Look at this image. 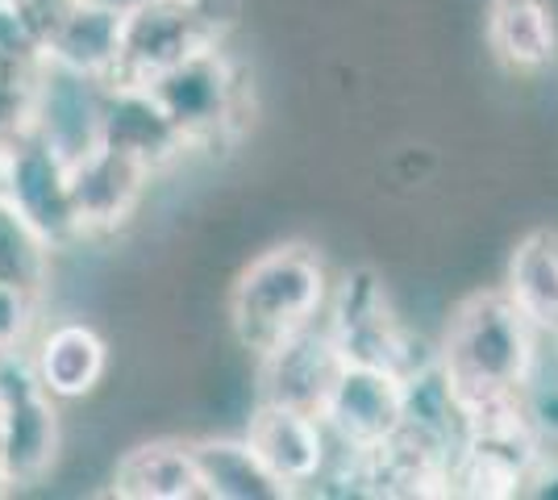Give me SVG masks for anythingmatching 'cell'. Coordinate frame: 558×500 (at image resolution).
<instances>
[{"label": "cell", "instance_id": "6da1fadb", "mask_svg": "<svg viewBox=\"0 0 558 500\" xmlns=\"http://www.w3.org/2000/svg\"><path fill=\"white\" fill-rule=\"evenodd\" d=\"M537 342H542V333L512 305L505 288L475 292L454 309L442 351L434 358H438V371L466 422L530 408L537 376Z\"/></svg>", "mask_w": 558, "mask_h": 500}, {"label": "cell", "instance_id": "7a4b0ae2", "mask_svg": "<svg viewBox=\"0 0 558 500\" xmlns=\"http://www.w3.org/2000/svg\"><path fill=\"white\" fill-rule=\"evenodd\" d=\"M326 263L304 242H283L263 251L238 276L230 292V326L242 351L267 358L308 326L326 321L329 305Z\"/></svg>", "mask_w": 558, "mask_h": 500}, {"label": "cell", "instance_id": "3957f363", "mask_svg": "<svg viewBox=\"0 0 558 500\" xmlns=\"http://www.w3.org/2000/svg\"><path fill=\"white\" fill-rule=\"evenodd\" d=\"M242 0H134L125 4L113 84H155L187 59L221 50Z\"/></svg>", "mask_w": 558, "mask_h": 500}, {"label": "cell", "instance_id": "277c9868", "mask_svg": "<svg viewBox=\"0 0 558 500\" xmlns=\"http://www.w3.org/2000/svg\"><path fill=\"white\" fill-rule=\"evenodd\" d=\"M146 88L163 100V109L187 138V150L233 146L255 121L251 75L226 50H205Z\"/></svg>", "mask_w": 558, "mask_h": 500}, {"label": "cell", "instance_id": "5b68a950", "mask_svg": "<svg viewBox=\"0 0 558 500\" xmlns=\"http://www.w3.org/2000/svg\"><path fill=\"white\" fill-rule=\"evenodd\" d=\"M34 358L13 355L0 363V442L4 467L17 488H34L50 476L59 459V408Z\"/></svg>", "mask_w": 558, "mask_h": 500}, {"label": "cell", "instance_id": "8992f818", "mask_svg": "<svg viewBox=\"0 0 558 500\" xmlns=\"http://www.w3.org/2000/svg\"><path fill=\"white\" fill-rule=\"evenodd\" d=\"M326 330L333 333L347 363L388 367L400 376H413L429 358L413 355V338L396 321L392 305L384 296V284L372 271H347L326 305Z\"/></svg>", "mask_w": 558, "mask_h": 500}, {"label": "cell", "instance_id": "52a82bcc", "mask_svg": "<svg viewBox=\"0 0 558 500\" xmlns=\"http://www.w3.org/2000/svg\"><path fill=\"white\" fill-rule=\"evenodd\" d=\"M322 422L329 426L333 447L372 454L388 447L409 422V376L367 363H347L329 388Z\"/></svg>", "mask_w": 558, "mask_h": 500}, {"label": "cell", "instance_id": "ba28073f", "mask_svg": "<svg viewBox=\"0 0 558 500\" xmlns=\"http://www.w3.org/2000/svg\"><path fill=\"white\" fill-rule=\"evenodd\" d=\"M0 192L34 221V230L54 251L84 239L80 217H75V200H71V163L38 130H25L22 138L4 150Z\"/></svg>", "mask_w": 558, "mask_h": 500}, {"label": "cell", "instance_id": "9c48e42d", "mask_svg": "<svg viewBox=\"0 0 558 500\" xmlns=\"http://www.w3.org/2000/svg\"><path fill=\"white\" fill-rule=\"evenodd\" d=\"M109 80L71 72L43 59L34 84V130L47 138L68 163L84 159L100 146V113H105Z\"/></svg>", "mask_w": 558, "mask_h": 500}, {"label": "cell", "instance_id": "30bf717a", "mask_svg": "<svg viewBox=\"0 0 558 500\" xmlns=\"http://www.w3.org/2000/svg\"><path fill=\"white\" fill-rule=\"evenodd\" d=\"M246 442L288 484L292 497L322 479L329 454H333V438H329V426L322 422V413L276 405V401H263L255 408V417L246 426Z\"/></svg>", "mask_w": 558, "mask_h": 500}, {"label": "cell", "instance_id": "8fae6325", "mask_svg": "<svg viewBox=\"0 0 558 500\" xmlns=\"http://www.w3.org/2000/svg\"><path fill=\"white\" fill-rule=\"evenodd\" d=\"M100 143L138 159L150 171H163L187 150V138L159 96L146 84H113V80H109L105 113H100Z\"/></svg>", "mask_w": 558, "mask_h": 500}, {"label": "cell", "instance_id": "7c38bea8", "mask_svg": "<svg viewBox=\"0 0 558 500\" xmlns=\"http://www.w3.org/2000/svg\"><path fill=\"white\" fill-rule=\"evenodd\" d=\"M150 167L121 155L113 146H93L84 159L71 163V200L84 234H105L125 225L138 209L142 192L150 184Z\"/></svg>", "mask_w": 558, "mask_h": 500}, {"label": "cell", "instance_id": "4fadbf2b", "mask_svg": "<svg viewBox=\"0 0 558 500\" xmlns=\"http://www.w3.org/2000/svg\"><path fill=\"white\" fill-rule=\"evenodd\" d=\"M258 367H263V376H258L263 380V401L322 413L329 388L347 367V358L338 351L333 333L326 330V321H317L304 333H296L292 342H283L279 351H271L267 358H258Z\"/></svg>", "mask_w": 558, "mask_h": 500}, {"label": "cell", "instance_id": "5bb4252c", "mask_svg": "<svg viewBox=\"0 0 558 500\" xmlns=\"http://www.w3.org/2000/svg\"><path fill=\"white\" fill-rule=\"evenodd\" d=\"M484 38L509 75H542L558 59L555 0H488Z\"/></svg>", "mask_w": 558, "mask_h": 500}, {"label": "cell", "instance_id": "9a60e30c", "mask_svg": "<svg viewBox=\"0 0 558 500\" xmlns=\"http://www.w3.org/2000/svg\"><path fill=\"white\" fill-rule=\"evenodd\" d=\"M121 29H125V4L109 0H71V9L47 38V59L71 72L113 80L117 54H121Z\"/></svg>", "mask_w": 558, "mask_h": 500}, {"label": "cell", "instance_id": "2e32d148", "mask_svg": "<svg viewBox=\"0 0 558 500\" xmlns=\"http://www.w3.org/2000/svg\"><path fill=\"white\" fill-rule=\"evenodd\" d=\"M113 497L121 500H205L192 442L155 438L121 454L113 467Z\"/></svg>", "mask_w": 558, "mask_h": 500}, {"label": "cell", "instance_id": "e0dca14e", "mask_svg": "<svg viewBox=\"0 0 558 500\" xmlns=\"http://www.w3.org/2000/svg\"><path fill=\"white\" fill-rule=\"evenodd\" d=\"M192 459L205 484V500H288V484L258 459L246 438H201Z\"/></svg>", "mask_w": 558, "mask_h": 500}, {"label": "cell", "instance_id": "ac0fdd59", "mask_svg": "<svg viewBox=\"0 0 558 500\" xmlns=\"http://www.w3.org/2000/svg\"><path fill=\"white\" fill-rule=\"evenodd\" d=\"M105 363H109V351H105V338L84 326V321H63L38 342L34 351V367L59 401H80L88 397L100 376H105Z\"/></svg>", "mask_w": 558, "mask_h": 500}, {"label": "cell", "instance_id": "d6986e66", "mask_svg": "<svg viewBox=\"0 0 558 500\" xmlns=\"http://www.w3.org/2000/svg\"><path fill=\"white\" fill-rule=\"evenodd\" d=\"M505 292L542 338H558V230H530L517 242Z\"/></svg>", "mask_w": 558, "mask_h": 500}, {"label": "cell", "instance_id": "ffe728a7", "mask_svg": "<svg viewBox=\"0 0 558 500\" xmlns=\"http://www.w3.org/2000/svg\"><path fill=\"white\" fill-rule=\"evenodd\" d=\"M50 251L54 246L34 230V221L0 192V284L43 296L50 280Z\"/></svg>", "mask_w": 558, "mask_h": 500}, {"label": "cell", "instance_id": "44dd1931", "mask_svg": "<svg viewBox=\"0 0 558 500\" xmlns=\"http://www.w3.org/2000/svg\"><path fill=\"white\" fill-rule=\"evenodd\" d=\"M38 68L0 59V159H4V150L17 143L25 130H34V84H38Z\"/></svg>", "mask_w": 558, "mask_h": 500}, {"label": "cell", "instance_id": "7402d4cb", "mask_svg": "<svg viewBox=\"0 0 558 500\" xmlns=\"http://www.w3.org/2000/svg\"><path fill=\"white\" fill-rule=\"evenodd\" d=\"M34 313H38V296L0 284V363L22 355L25 338L34 330Z\"/></svg>", "mask_w": 558, "mask_h": 500}, {"label": "cell", "instance_id": "603a6c76", "mask_svg": "<svg viewBox=\"0 0 558 500\" xmlns=\"http://www.w3.org/2000/svg\"><path fill=\"white\" fill-rule=\"evenodd\" d=\"M530 413H534L542 438L558 442V388H550V392H537L534 388V397H530Z\"/></svg>", "mask_w": 558, "mask_h": 500}, {"label": "cell", "instance_id": "cb8c5ba5", "mask_svg": "<svg viewBox=\"0 0 558 500\" xmlns=\"http://www.w3.org/2000/svg\"><path fill=\"white\" fill-rule=\"evenodd\" d=\"M13 492V479H9V467H4V442H0V500Z\"/></svg>", "mask_w": 558, "mask_h": 500}, {"label": "cell", "instance_id": "d4e9b609", "mask_svg": "<svg viewBox=\"0 0 558 500\" xmlns=\"http://www.w3.org/2000/svg\"><path fill=\"white\" fill-rule=\"evenodd\" d=\"M555 342H558V338H555Z\"/></svg>", "mask_w": 558, "mask_h": 500}]
</instances>
